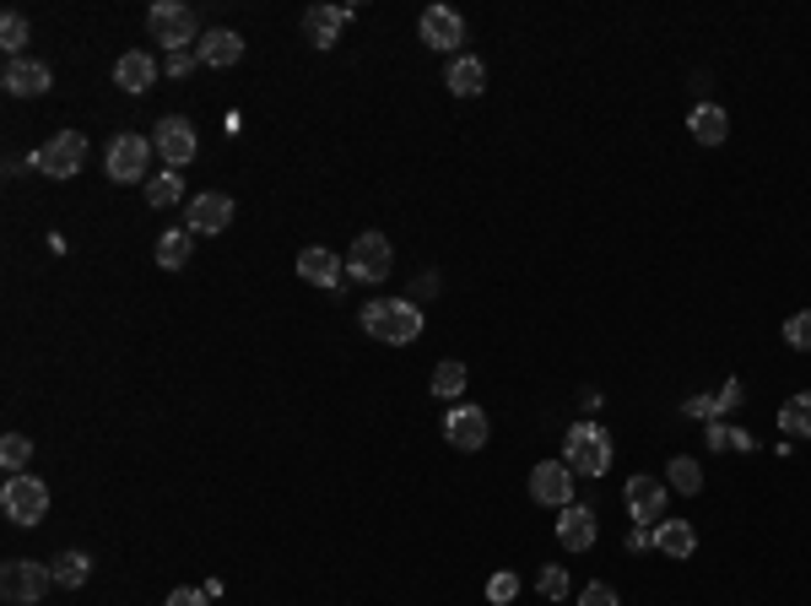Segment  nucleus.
Segmentation results:
<instances>
[{
  "label": "nucleus",
  "instance_id": "1",
  "mask_svg": "<svg viewBox=\"0 0 811 606\" xmlns=\"http://www.w3.org/2000/svg\"><path fill=\"white\" fill-rule=\"evenodd\" d=\"M562 466L573 476H606L612 472V433L595 422H573L562 433Z\"/></svg>",
  "mask_w": 811,
  "mask_h": 606
},
{
  "label": "nucleus",
  "instance_id": "2",
  "mask_svg": "<svg viewBox=\"0 0 811 606\" xmlns=\"http://www.w3.org/2000/svg\"><path fill=\"white\" fill-rule=\"evenodd\" d=\"M363 331L384 346H412L423 337V309L412 298H390V304H369L363 309Z\"/></svg>",
  "mask_w": 811,
  "mask_h": 606
},
{
  "label": "nucleus",
  "instance_id": "3",
  "mask_svg": "<svg viewBox=\"0 0 811 606\" xmlns=\"http://www.w3.org/2000/svg\"><path fill=\"white\" fill-rule=\"evenodd\" d=\"M55 585V569L50 563H33V558H6L0 563V596L11 606H39Z\"/></svg>",
  "mask_w": 811,
  "mask_h": 606
},
{
  "label": "nucleus",
  "instance_id": "4",
  "mask_svg": "<svg viewBox=\"0 0 811 606\" xmlns=\"http://www.w3.org/2000/svg\"><path fill=\"white\" fill-rule=\"evenodd\" d=\"M0 509H6L11 526H39V520L50 515V487H44L39 476H28V472L6 476V487H0Z\"/></svg>",
  "mask_w": 811,
  "mask_h": 606
},
{
  "label": "nucleus",
  "instance_id": "5",
  "mask_svg": "<svg viewBox=\"0 0 811 606\" xmlns=\"http://www.w3.org/2000/svg\"><path fill=\"white\" fill-rule=\"evenodd\" d=\"M28 163H33L44 179H70V174H81V163H87V135H76V131L50 135L44 146H33Z\"/></svg>",
  "mask_w": 811,
  "mask_h": 606
},
{
  "label": "nucleus",
  "instance_id": "6",
  "mask_svg": "<svg viewBox=\"0 0 811 606\" xmlns=\"http://www.w3.org/2000/svg\"><path fill=\"white\" fill-rule=\"evenodd\" d=\"M146 27H152V38H157L168 55H179V49H189V44L200 38V22H195V11H189L185 0H163V5H152Z\"/></svg>",
  "mask_w": 811,
  "mask_h": 606
},
{
  "label": "nucleus",
  "instance_id": "7",
  "mask_svg": "<svg viewBox=\"0 0 811 606\" xmlns=\"http://www.w3.org/2000/svg\"><path fill=\"white\" fill-rule=\"evenodd\" d=\"M152 141L146 135H114V146H109V179L114 185H141V179H152Z\"/></svg>",
  "mask_w": 811,
  "mask_h": 606
},
{
  "label": "nucleus",
  "instance_id": "8",
  "mask_svg": "<svg viewBox=\"0 0 811 606\" xmlns=\"http://www.w3.org/2000/svg\"><path fill=\"white\" fill-rule=\"evenodd\" d=\"M390 271H395V250H390L384 233H363V239L347 250V276H352V282H384Z\"/></svg>",
  "mask_w": 811,
  "mask_h": 606
},
{
  "label": "nucleus",
  "instance_id": "9",
  "mask_svg": "<svg viewBox=\"0 0 811 606\" xmlns=\"http://www.w3.org/2000/svg\"><path fill=\"white\" fill-rule=\"evenodd\" d=\"M623 498H627V515L638 520V526H660L666 520V482L660 476H627V487H623Z\"/></svg>",
  "mask_w": 811,
  "mask_h": 606
},
{
  "label": "nucleus",
  "instance_id": "10",
  "mask_svg": "<svg viewBox=\"0 0 811 606\" xmlns=\"http://www.w3.org/2000/svg\"><path fill=\"white\" fill-rule=\"evenodd\" d=\"M152 146L163 152V163H168V168H185L200 141H195V125H189L185 114H168V120H157V125H152Z\"/></svg>",
  "mask_w": 811,
  "mask_h": 606
},
{
  "label": "nucleus",
  "instance_id": "11",
  "mask_svg": "<svg viewBox=\"0 0 811 606\" xmlns=\"http://www.w3.org/2000/svg\"><path fill=\"white\" fill-rule=\"evenodd\" d=\"M417 33H423L428 49H460L465 44V16L454 5H428L423 22H417Z\"/></svg>",
  "mask_w": 811,
  "mask_h": 606
},
{
  "label": "nucleus",
  "instance_id": "12",
  "mask_svg": "<svg viewBox=\"0 0 811 606\" xmlns=\"http://www.w3.org/2000/svg\"><path fill=\"white\" fill-rule=\"evenodd\" d=\"M530 498L547 504V509H568V504H573V472H568L562 461H541V466L530 472Z\"/></svg>",
  "mask_w": 811,
  "mask_h": 606
},
{
  "label": "nucleus",
  "instance_id": "13",
  "mask_svg": "<svg viewBox=\"0 0 811 606\" xmlns=\"http://www.w3.org/2000/svg\"><path fill=\"white\" fill-rule=\"evenodd\" d=\"M185 228L200 239V233H222L228 222H233V196H222V190H206V196H195V201L185 206Z\"/></svg>",
  "mask_w": 811,
  "mask_h": 606
},
{
  "label": "nucleus",
  "instance_id": "14",
  "mask_svg": "<svg viewBox=\"0 0 811 606\" xmlns=\"http://www.w3.org/2000/svg\"><path fill=\"white\" fill-rule=\"evenodd\" d=\"M0 87L11 92V98H44L50 87H55V76L44 60H6L0 70Z\"/></svg>",
  "mask_w": 811,
  "mask_h": 606
},
{
  "label": "nucleus",
  "instance_id": "15",
  "mask_svg": "<svg viewBox=\"0 0 811 606\" xmlns=\"http://www.w3.org/2000/svg\"><path fill=\"white\" fill-rule=\"evenodd\" d=\"M443 433H449V444H454V450H465V455H471V450H482V444H487V411H482V406H454V411H449V422H443Z\"/></svg>",
  "mask_w": 811,
  "mask_h": 606
},
{
  "label": "nucleus",
  "instance_id": "16",
  "mask_svg": "<svg viewBox=\"0 0 811 606\" xmlns=\"http://www.w3.org/2000/svg\"><path fill=\"white\" fill-rule=\"evenodd\" d=\"M601 537V520H595V509H584V504H568L558 515V541L562 552H584V547H595Z\"/></svg>",
  "mask_w": 811,
  "mask_h": 606
},
{
  "label": "nucleus",
  "instance_id": "17",
  "mask_svg": "<svg viewBox=\"0 0 811 606\" xmlns=\"http://www.w3.org/2000/svg\"><path fill=\"white\" fill-rule=\"evenodd\" d=\"M347 22H352V5H309L304 11V38H309L314 49H330Z\"/></svg>",
  "mask_w": 811,
  "mask_h": 606
},
{
  "label": "nucleus",
  "instance_id": "18",
  "mask_svg": "<svg viewBox=\"0 0 811 606\" xmlns=\"http://www.w3.org/2000/svg\"><path fill=\"white\" fill-rule=\"evenodd\" d=\"M195 55H200L211 70H228V66H239V60H244V38H239L233 27H211V33H206V44H195Z\"/></svg>",
  "mask_w": 811,
  "mask_h": 606
},
{
  "label": "nucleus",
  "instance_id": "19",
  "mask_svg": "<svg viewBox=\"0 0 811 606\" xmlns=\"http://www.w3.org/2000/svg\"><path fill=\"white\" fill-rule=\"evenodd\" d=\"M114 87H120V92H146V87H157V60H152L146 49H125L120 66H114Z\"/></svg>",
  "mask_w": 811,
  "mask_h": 606
},
{
  "label": "nucleus",
  "instance_id": "20",
  "mask_svg": "<svg viewBox=\"0 0 811 606\" xmlns=\"http://www.w3.org/2000/svg\"><path fill=\"white\" fill-rule=\"evenodd\" d=\"M298 276H304L309 287H341L347 266H341L330 250H319V244H314V250H304V255H298Z\"/></svg>",
  "mask_w": 811,
  "mask_h": 606
},
{
  "label": "nucleus",
  "instance_id": "21",
  "mask_svg": "<svg viewBox=\"0 0 811 606\" xmlns=\"http://www.w3.org/2000/svg\"><path fill=\"white\" fill-rule=\"evenodd\" d=\"M449 92H454V98H482V92H487V66H482L476 55L449 60Z\"/></svg>",
  "mask_w": 811,
  "mask_h": 606
},
{
  "label": "nucleus",
  "instance_id": "22",
  "mask_svg": "<svg viewBox=\"0 0 811 606\" xmlns=\"http://www.w3.org/2000/svg\"><path fill=\"white\" fill-rule=\"evenodd\" d=\"M687 131L698 135L703 146H720V141L731 135V120H725V109H720V103H698V109L687 114Z\"/></svg>",
  "mask_w": 811,
  "mask_h": 606
},
{
  "label": "nucleus",
  "instance_id": "23",
  "mask_svg": "<svg viewBox=\"0 0 811 606\" xmlns=\"http://www.w3.org/2000/svg\"><path fill=\"white\" fill-rule=\"evenodd\" d=\"M655 547H660L666 558H677V563H682V558L698 552V531H692L687 520H660V526H655Z\"/></svg>",
  "mask_w": 811,
  "mask_h": 606
},
{
  "label": "nucleus",
  "instance_id": "24",
  "mask_svg": "<svg viewBox=\"0 0 811 606\" xmlns=\"http://www.w3.org/2000/svg\"><path fill=\"white\" fill-rule=\"evenodd\" d=\"M189 250H195V233L189 228H168L157 239V266L163 271H185L189 266Z\"/></svg>",
  "mask_w": 811,
  "mask_h": 606
},
{
  "label": "nucleus",
  "instance_id": "25",
  "mask_svg": "<svg viewBox=\"0 0 811 606\" xmlns=\"http://www.w3.org/2000/svg\"><path fill=\"white\" fill-rule=\"evenodd\" d=\"M50 569H55V585H61V591H81L87 574H92V558H87V552H61Z\"/></svg>",
  "mask_w": 811,
  "mask_h": 606
},
{
  "label": "nucleus",
  "instance_id": "26",
  "mask_svg": "<svg viewBox=\"0 0 811 606\" xmlns=\"http://www.w3.org/2000/svg\"><path fill=\"white\" fill-rule=\"evenodd\" d=\"M779 433L811 439V396H790V401L779 406Z\"/></svg>",
  "mask_w": 811,
  "mask_h": 606
},
{
  "label": "nucleus",
  "instance_id": "27",
  "mask_svg": "<svg viewBox=\"0 0 811 606\" xmlns=\"http://www.w3.org/2000/svg\"><path fill=\"white\" fill-rule=\"evenodd\" d=\"M742 401V385L731 379L725 390H714V396H698V401H682L687 417H720V411H731V406Z\"/></svg>",
  "mask_w": 811,
  "mask_h": 606
},
{
  "label": "nucleus",
  "instance_id": "28",
  "mask_svg": "<svg viewBox=\"0 0 811 606\" xmlns=\"http://www.w3.org/2000/svg\"><path fill=\"white\" fill-rule=\"evenodd\" d=\"M28 461H33V439L28 433H6L0 439V466L17 476V472H28Z\"/></svg>",
  "mask_w": 811,
  "mask_h": 606
},
{
  "label": "nucleus",
  "instance_id": "29",
  "mask_svg": "<svg viewBox=\"0 0 811 606\" xmlns=\"http://www.w3.org/2000/svg\"><path fill=\"white\" fill-rule=\"evenodd\" d=\"M146 201L157 206V211H163V206H179V201H185V185H179V174H152V179H146Z\"/></svg>",
  "mask_w": 811,
  "mask_h": 606
},
{
  "label": "nucleus",
  "instance_id": "30",
  "mask_svg": "<svg viewBox=\"0 0 811 606\" xmlns=\"http://www.w3.org/2000/svg\"><path fill=\"white\" fill-rule=\"evenodd\" d=\"M22 44H28V16H22V11H6V22H0V49H6L11 60H22Z\"/></svg>",
  "mask_w": 811,
  "mask_h": 606
},
{
  "label": "nucleus",
  "instance_id": "31",
  "mask_svg": "<svg viewBox=\"0 0 811 606\" xmlns=\"http://www.w3.org/2000/svg\"><path fill=\"white\" fill-rule=\"evenodd\" d=\"M460 390H465V363H454V357H449V363H438V368H434V396L454 401Z\"/></svg>",
  "mask_w": 811,
  "mask_h": 606
},
{
  "label": "nucleus",
  "instance_id": "32",
  "mask_svg": "<svg viewBox=\"0 0 811 606\" xmlns=\"http://www.w3.org/2000/svg\"><path fill=\"white\" fill-rule=\"evenodd\" d=\"M666 476H671V487H677V493H703V466H698V461H687V455H677V461L666 466Z\"/></svg>",
  "mask_w": 811,
  "mask_h": 606
},
{
  "label": "nucleus",
  "instance_id": "33",
  "mask_svg": "<svg viewBox=\"0 0 811 606\" xmlns=\"http://www.w3.org/2000/svg\"><path fill=\"white\" fill-rule=\"evenodd\" d=\"M785 341H790L796 352H811V309H801V315L785 320Z\"/></svg>",
  "mask_w": 811,
  "mask_h": 606
},
{
  "label": "nucleus",
  "instance_id": "34",
  "mask_svg": "<svg viewBox=\"0 0 811 606\" xmlns=\"http://www.w3.org/2000/svg\"><path fill=\"white\" fill-rule=\"evenodd\" d=\"M514 596H519V580H514V574H493V580H487V602L493 606L514 602Z\"/></svg>",
  "mask_w": 811,
  "mask_h": 606
},
{
  "label": "nucleus",
  "instance_id": "35",
  "mask_svg": "<svg viewBox=\"0 0 811 606\" xmlns=\"http://www.w3.org/2000/svg\"><path fill=\"white\" fill-rule=\"evenodd\" d=\"M536 585H541V596H547V602H562V596H568V574H562V569H541V580H536Z\"/></svg>",
  "mask_w": 811,
  "mask_h": 606
},
{
  "label": "nucleus",
  "instance_id": "36",
  "mask_svg": "<svg viewBox=\"0 0 811 606\" xmlns=\"http://www.w3.org/2000/svg\"><path fill=\"white\" fill-rule=\"evenodd\" d=\"M579 606H617V591H612V585H584Z\"/></svg>",
  "mask_w": 811,
  "mask_h": 606
},
{
  "label": "nucleus",
  "instance_id": "37",
  "mask_svg": "<svg viewBox=\"0 0 811 606\" xmlns=\"http://www.w3.org/2000/svg\"><path fill=\"white\" fill-rule=\"evenodd\" d=\"M644 547H655V526H633L627 531V552H644Z\"/></svg>",
  "mask_w": 811,
  "mask_h": 606
},
{
  "label": "nucleus",
  "instance_id": "38",
  "mask_svg": "<svg viewBox=\"0 0 811 606\" xmlns=\"http://www.w3.org/2000/svg\"><path fill=\"white\" fill-rule=\"evenodd\" d=\"M206 602H211L206 591H189V585H185V591H174V596H168L163 606H206Z\"/></svg>",
  "mask_w": 811,
  "mask_h": 606
},
{
  "label": "nucleus",
  "instance_id": "39",
  "mask_svg": "<svg viewBox=\"0 0 811 606\" xmlns=\"http://www.w3.org/2000/svg\"><path fill=\"white\" fill-rule=\"evenodd\" d=\"M703 439H709V450H725V444H731V428H725V422H709Z\"/></svg>",
  "mask_w": 811,
  "mask_h": 606
},
{
  "label": "nucleus",
  "instance_id": "40",
  "mask_svg": "<svg viewBox=\"0 0 811 606\" xmlns=\"http://www.w3.org/2000/svg\"><path fill=\"white\" fill-rule=\"evenodd\" d=\"M189 66H195V55H189V49H179V55H168V76H185Z\"/></svg>",
  "mask_w": 811,
  "mask_h": 606
},
{
  "label": "nucleus",
  "instance_id": "41",
  "mask_svg": "<svg viewBox=\"0 0 811 606\" xmlns=\"http://www.w3.org/2000/svg\"><path fill=\"white\" fill-rule=\"evenodd\" d=\"M731 444H736V450H757V439H752V433H742V428H731Z\"/></svg>",
  "mask_w": 811,
  "mask_h": 606
},
{
  "label": "nucleus",
  "instance_id": "42",
  "mask_svg": "<svg viewBox=\"0 0 811 606\" xmlns=\"http://www.w3.org/2000/svg\"><path fill=\"white\" fill-rule=\"evenodd\" d=\"M552 606H562V602H552Z\"/></svg>",
  "mask_w": 811,
  "mask_h": 606
}]
</instances>
